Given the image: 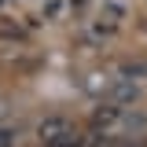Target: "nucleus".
Listing matches in <instances>:
<instances>
[{"instance_id": "1", "label": "nucleus", "mask_w": 147, "mask_h": 147, "mask_svg": "<svg viewBox=\"0 0 147 147\" xmlns=\"http://www.w3.org/2000/svg\"><path fill=\"white\" fill-rule=\"evenodd\" d=\"M37 140H40V147H81L85 144V136L77 132V125L70 118H63V114L40 118L37 121Z\"/></svg>"}, {"instance_id": "5", "label": "nucleus", "mask_w": 147, "mask_h": 147, "mask_svg": "<svg viewBox=\"0 0 147 147\" xmlns=\"http://www.w3.org/2000/svg\"><path fill=\"white\" fill-rule=\"evenodd\" d=\"M18 144V125H0V147H15Z\"/></svg>"}, {"instance_id": "3", "label": "nucleus", "mask_w": 147, "mask_h": 147, "mask_svg": "<svg viewBox=\"0 0 147 147\" xmlns=\"http://www.w3.org/2000/svg\"><path fill=\"white\" fill-rule=\"evenodd\" d=\"M74 15V0H44L40 4V18L48 22H66Z\"/></svg>"}, {"instance_id": "2", "label": "nucleus", "mask_w": 147, "mask_h": 147, "mask_svg": "<svg viewBox=\"0 0 147 147\" xmlns=\"http://www.w3.org/2000/svg\"><path fill=\"white\" fill-rule=\"evenodd\" d=\"M103 103H114V107H132L136 103V96H140V85L136 81H129V77H110L103 81Z\"/></svg>"}, {"instance_id": "4", "label": "nucleus", "mask_w": 147, "mask_h": 147, "mask_svg": "<svg viewBox=\"0 0 147 147\" xmlns=\"http://www.w3.org/2000/svg\"><path fill=\"white\" fill-rule=\"evenodd\" d=\"M0 37L4 40H26V26L15 22V18H7V15H0Z\"/></svg>"}]
</instances>
